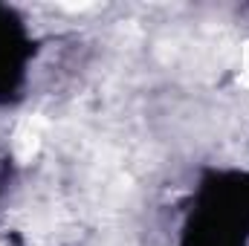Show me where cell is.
Listing matches in <instances>:
<instances>
[{
  "label": "cell",
  "mask_w": 249,
  "mask_h": 246,
  "mask_svg": "<svg viewBox=\"0 0 249 246\" xmlns=\"http://www.w3.org/2000/svg\"><path fill=\"white\" fill-rule=\"evenodd\" d=\"M241 81L249 87V47L244 50V64H241Z\"/></svg>",
  "instance_id": "2"
},
{
  "label": "cell",
  "mask_w": 249,
  "mask_h": 246,
  "mask_svg": "<svg viewBox=\"0 0 249 246\" xmlns=\"http://www.w3.org/2000/svg\"><path fill=\"white\" fill-rule=\"evenodd\" d=\"M38 139H41V127L38 122H23L20 124V130H18V139H15V151H18V157L20 159H29L32 154H35V148H38Z\"/></svg>",
  "instance_id": "1"
}]
</instances>
